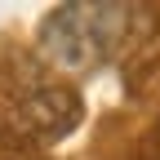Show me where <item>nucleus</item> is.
I'll list each match as a JSON object with an SVG mask.
<instances>
[{"label":"nucleus","instance_id":"nucleus-2","mask_svg":"<svg viewBox=\"0 0 160 160\" xmlns=\"http://www.w3.org/2000/svg\"><path fill=\"white\" fill-rule=\"evenodd\" d=\"M22 116H27V125H31L36 133L58 138V133H67V129L76 125L80 102H76V93H67V89H40V93L27 98Z\"/></svg>","mask_w":160,"mask_h":160},{"label":"nucleus","instance_id":"nucleus-1","mask_svg":"<svg viewBox=\"0 0 160 160\" xmlns=\"http://www.w3.org/2000/svg\"><path fill=\"white\" fill-rule=\"evenodd\" d=\"M120 13V5H58L40 27V49L53 67L85 71L102 58Z\"/></svg>","mask_w":160,"mask_h":160}]
</instances>
